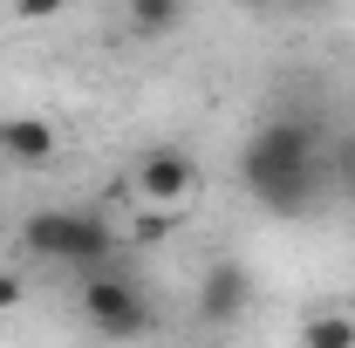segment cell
<instances>
[{
	"label": "cell",
	"instance_id": "2",
	"mask_svg": "<svg viewBox=\"0 0 355 348\" xmlns=\"http://www.w3.org/2000/svg\"><path fill=\"white\" fill-rule=\"evenodd\" d=\"M83 321L110 342H137L150 328V307H144V287H130L123 273H89L83 287Z\"/></svg>",
	"mask_w": 355,
	"mask_h": 348
},
{
	"label": "cell",
	"instance_id": "4",
	"mask_svg": "<svg viewBox=\"0 0 355 348\" xmlns=\"http://www.w3.org/2000/svg\"><path fill=\"white\" fill-rule=\"evenodd\" d=\"M246 301H253V273L239 260H212L205 266V280H198V321H205V328H232V321L246 314Z\"/></svg>",
	"mask_w": 355,
	"mask_h": 348
},
{
	"label": "cell",
	"instance_id": "8",
	"mask_svg": "<svg viewBox=\"0 0 355 348\" xmlns=\"http://www.w3.org/2000/svg\"><path fill=\"white\" fill-rule=\"evenodd\" d=\"M301 348H355V314H308Z\"/></svg>",
	"mask_w": 355,
	"mask_h": 348
},
{
	"label": "cell",
	"instance_id": "12",
	"mask_svg": "<svg viewBox=\"0 0 355 348\" xmlns=\"http://www.w3.org/2000/svg\"><path fill=\"white\" fill-rule=\"evenodd\" d=\"M349 171H355V157H349Z\"/></svg>",
	"mask_w": 355,
	"mask_h": 348
},
{
	"label": "cell",
	"instance_id": "3",
	"mask_svg": "<svg viewBox=\"0 0 355 348\" xmlns=\"http://www.w3.org/2000/svg\"><path fill=\"white\" fill-rule=\"evenodd\" d=\"M191 191H198V164H191V150H178V143L144 150V164H137V198H144V205H157V212H184Z\"/></svg>",
	"mask_w": 355,
	"mask_h": 348
},
{
	"label": "cell",
	"instance_id": "10",
	"mask_svg": "<svg viewBox=\"0 0 355 348\" xmlns=\"http://www.w3.org/2000/svg\"><path fill=\"white\" fill-rule=\"evenodd\" d=\"M7 7H14V21H55L69 0H7Z\"/></svg>",
	"mask_w": 355,
	"mask_h": 348
},
{
	"label": "cell",
	"instance_id": "1",
	"mask_svg": "<svg viewBox=\"0 0 355 348\" xmlns=\"http://www.w3.org/2000/svg\"><path fill=\"white\" fill-rule=\"evenodd\" d=\"M239 177L266 212H308L314 205V123L280 116V123L253 130L246 157H239Z\"/></svg>",
	"mask_w": 355,
	"mask_h": 348
},
{
	"label": "cell",
	"instance_id": "5",
	"mask_svg": "<svg viewBox=\"0 0 355 348\" xmlns=\"http://www.w3.org/2000/svg\"><path fill=\"white\" fill-rule=\"evenodd\" d=\"M116 253V232L103 212H69V232H62V266H83V273H103Z\"/></svg>",
	"mask_w": 355,
	"mask_h": 348
},
{
	"label": "cell",
	"instance_id": "11",
	"mask_svg": "<svg viewBox=\"0 0 355 348\" xmlns=\"http://www.w3.org/2000/svg\"><path fill=\"white\" fill-rule=\"evenodd\" d=\"M7 307H21V280H14V273H0V314H7Z\"/></svg>",
	"mask_w": 355,
	"mask_h": 348
},
{
	"label": "cell",
	"instance_id": "7",
	"mask_svg": "<svg viewBox=\"0 0 355 348\" xmlns=\"http://www.w3.org/2000/svg\"><path fill=\"white\" fill-rule=\"evenodd\" d=\"M62 232H69V212H35L28 225H21V246L35 253V260H62Z\"/></svg>",
	"mask_w": 355,
	"mask_h": 348
},
{
	"label": "cell",
	"instance_id": "6",
	"mask_svg": "<svg viewBox=\"0 0 355 348\" xmlns=\"http://www.w3.org/2000/svg\"><path fill=\"white\" fill-rule=\"evenodd\" d=\"M55 143H62V137H55L48 116H7V123H0V150H7L14 164H48Z\"/></svg>",
	"mask_w": 355,
	"mask_h": 348
},
{
	"label": "cell",
	"instance_id": "9",
	"mask_svg": "<svg viewBox=\"0 0 355 348\" xmlns=\"http://www.w3.org/2000/svg\"><path fill=\"white\" fill-rule=\"evenodd\" d=\"M130 7V28L137 35H171L178 14H184V0H123Z\"/></svg>",
	"mask_w": 355,
	"mask_h": 348
}]
</instances>
